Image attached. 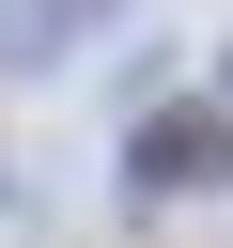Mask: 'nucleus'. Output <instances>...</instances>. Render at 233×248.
<instances>
[{"label": "nucleus", "mask_w": 233, "mask_h": 248, "mask_svg": "<svg viewBox=\"0 0 233 248\" xmlns=\"http://www.w3.org/2000/svg\"><path fill=\"white\" fill-rule=\"evenodd\" d=\"M186 186H233V108L217 93L140 108V140H124V202H186Z\"/></svg>", "instance_id": "obj_1"}, {"label": "nucleus", "mask_w": 233, "mask_h": 248, "mask_svg": "<svg viewBox=\"0 0 233 248\" xmlns=\"http://www.w3.org/2000/svg\"><path fill=\"white\" fill-rule=\"evenodd\" d=\"M109 16H124V0H0V78H47V62H78Z\"/></svg>", "instance_id": "obj_2"}]
</instances>
